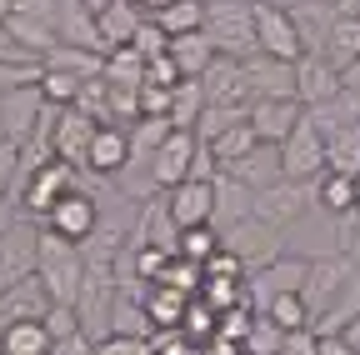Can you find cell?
<instances>
[{
	"label": "cell",
	"mask_w": 360,
	"mask_h": 355,
	"mask_svg": "<svg viewBox=\"0 0 360 355\" xmlns=\"http://www.w3.org/2000/svg\"><path fill=\"white\" fill-rule=\"evenodd\" d=\"M45 355H96V340L75 325V330H65L60 340H51V350H45Z\"/></svg>",
	"instance_id": "obj_43"
},
{
	"label": "cell",
	"mask_w": 360,
	"mask_h": 355,
	"mask_svg": "<svg viewBox=\"0 0 360 355\" xmlns=\"http://www.w3.org/2000/svg\"><path fill=\"white\" fill-rule=\"evenodd\" d=\"M45 350H51L45 321H11V325H0V355H45Z\"/></svg>",
	"instance_id": "obj_28"
},
{
	"label": "cell",
	"mask_w": 360,
	"mask_h": 355,
	"mask_svg": "<svg viewBox=\"0 0 360 355\" xmlns=\"http://www.w3.org/2000/svg\"><path fill=\"white\" fill-rule=\"evenodd\" d=\"M35 75H40V60H0V96L35 85Z\"/></svg>",
	"instance_id": "obj_40"
},
{
	"label": "cell",
	"mask_w": 360,
	"mask_h": 355,
	"mask_svg": "<svg viewBox=\"0 0 360 355\" xmlns=\"http://www.w3.org/2000/svg\"><path fill=\"white\" fill-rule=\"evenodd\" d=\"M305 205H310V181H270V186L255 191L250 215L260 220V226L285 231V226H295V220L305 215Z\"/></svg>",
	"instance_id": "obj_7"
},
{
	"label": "cell",
	"mask_w": 360,
	"mask_h": 355,
	"mask_svg": "<svg viewBox=\"0 0 360 355\" xmlns=\"http://www.w3.org/2000/svg\"><path fill=\"white\" fill-rule=\"evenodd\" d=\"M255 316H270L281 330H300V325H310L300 295H276V300H265V310H255Z\"/></svg>",
	"instance_id": "obj_38"
},
{
	"label": "cell",
	"mask_w": 360,
	"mask_h": 355,
	"mask_svg": "<svg viewBox=\"0 0 360 355\" xmlns=\"http://www.w3.org/2000/svg\"><path fill=\"white\" fill-rule=\"evenodd\" d=\"M300 101L295 96H265V101H250L245 105V120H250V130H255V141H265V146H281L285 136H290V125L300 120Z\"/></svg>",
	"instance_id": "obj_15"
},
{
	"label": "cell",
	"mask_w": 360,
	"mask_h": 355,
	"mask_svg": "<svg viewBox=\"0 0 360 355\" xmlns=\"http://www.w3.org/2000/svg\"><path fill=\"white\" fill-rule=\"evenodd\" d=\"M130 160V136L120 125H96V136H90V150H85V170L96 175H120Z\"/></svg>",
	"instance_id": "obj_20"
},
{
	"label": "cell",
	"mask_w": 360,
	"mask_h": 355,
	"mask_svg": "<svg viewBox=\"0 0 360 355\" xmlns=\"http://www.w3.org/2000/svg\"><path fill=\"white\" fill-rule=\"evenodd\" d=\"M195 300H205L215 316L220 310H231V305H245V280H225V276H200V290Z\"/></svg>",
	"instance_id": "obj_35"
},
{
	"label": "cell",
	"mask_w": 360,
	"mask_h": 355,
	"mask_svg": "<svg viewBox=\"0 0 360 355\" xmlns=\"http://www.w3.org/2000/svg\"><path fill=\"white\" fill-rule=\"evenodd\" d=\"M205 150H210V160H215V170L220 165H231L236 155H245L250 146H260L255 141V130H250V120H236V125H225V130H215L210 141H200Z\"/></svg>",
	"instance_id": "obj_31"
},
{
	"label": "cell",
	"mask_w": 360,
	"mask_h": 355,
	"mask_svg": "<svg viewBox=\"0 0 360 355\" xmlns=\"http://www.w3.org/2000/svg\"><path fill=\"white\" fill-rule=\"evenodd\" d=\"M330 20H335V6H330V0H300V6H290V25H295V35H300V56H321Z\"/></svg>",
	"instance_id": "obj_21"
},
{
	"label": "cell",
	"mask_w": 360,
	"mask_h": 355,
	"mask_svg": "<svg viewBox=\"0 0 360 355\" xmlns=\"http://www.w3.org/2000/svg\"><path fill=\"white\" fill-rule=\"evenodd\" d=\"M200 355H245V350H240V340H220V335H210V340L200 345Z\"/></svg>",
	"instance_id": "obj_47"
},
{
	"label": "cell",
	"mask_w": 360,
	"mask_h": 355,
	"mask_svg": "<svg viewBox=\"0 0 360 355\" xmlns=\"http://www.w3.org/2000/svg\"><path fill=\"white\" fill-rule=\"evenodd\" d=\"M305 120H310L315 130H321V136H326V130H335V125H350V120H360V96L340 85V91H335L330 101L310 105V110H305Z\"/></svg>",
	"instance_id": "obj_30"
},
{
	"label": "cell",
	"mask_w": 360,
	"mask_h": 355,
	"mask_svg": "<svg viewBox=\"0 0 360 355\" xmlns=\"http://www.w3.org/2000/svg\"><path fill=\"white\" fill-rule=\"evenodd\" d=\"M165 56L175 60V70H180V80H195L210 60H215V46H210V40H205V30H191V35H170L165 40Z\"/></svg>",
	"instance_id": "obj_25"
},
{
	"label": "cell",
	"mask_w": 360,
	"mask_h": 355,
	"mask_svg": "<svg viewBox=\"0 0 360 355\" xmlns=\"http://www.w3.org/2000/svg\"><path fill=\"white\" fill-rule=\"evenodd\" d=\"M40 115H45V101H40L35 85H20V91L0 96V136H6V146H15V150H20V146L35 136Z\"/></svg>",
	"instance_id": "obj_13"
},
{
	"label": "cell",
	"mask_w": 360,
	"mask_h": 355,
	"mask_svg": "<svg viewBox=\"0 0 360 355\" xmlns=\"http://www.w3.org/2000/svg\"><path fill=\"white\" fill-rule=\"evenodd\" d=\"M340 91V70L326 60V56H300L290 60V96L310 110V105H321Z\"/></svg>",
	"instance_id": "obj_14"
},
{
	"label": "cell",
	"mask_w": 360,
	"mask_h": 355,
	"mask_svg": "<svg viewBox=\"0 0 360 355\" xmlns=\"http://www.w3.org/2000/svg\"><path fill=\"white\" fill-rule=\"evenodd\" d=\"M335 335H340V340H345V345H350V350L360 355V316H350V321H345V325H340Z\"/></svg>",
	"instance_id": "obj_48"
},
{
	"label": "cell",
	"mask_w": 360,
	"mask_h": 355,
	"mask_svg": "<svg viewBox=\"0 0 360 355\" xmlns=\"http://www.w3.org/2000/svg\"><path fill=\"white\" fill-rule=\"evenodd\" d=\"M340 85H345V91H355V96H360V56H355L350 65H340Z\"/></svg>",
	"instance_id": "obj_49"
},
{
	"label": "cell",
	"mask_w": 360,
	"mask_h": 355,
	"mask_svg": "<svg viewBox=\"0 0 360 355\" xmlns=\"http://www.w3.org/2000/svg\"><path fill=\"white\" fill-rule=\"evenodd\" d=\"M250 200H255V191L240 186L236 175H225V170L210 175V226L215 231L236 226V220H250Z\"/></svg>",
	"instance_id": "obj_16"
},
{
	"label": "cell",
	"mask_w": 360,
	"mask_h": 355,
	"mask_svg": "<svg viewBox=\"0 0 360 355\" xmlns=\"http://www.w3.org/2000/svg\"><path fill=\"white\" fill-rule=\"evenodd\" d=\"M165 40H170V35H165L155 20H141V30L130 35V46H135V51H141V56L150 60V56H165Z\"/></svg>",
	"instance_id": "obj_42"
},
{
	"label": "cell",
	"mask_w": 360,
	"mask_h": 355,
	"mask_svg": "<svg viewBox=\"0 0 360 355\" xmlns=\"http://www.w3.org/2000/svg\"><path fill=\"white\" fill-rule=\"evenodd\" d=\"M350 316H360V265H355V271L345 276V285L335 290V300L321 310V321H315L310 330H315V335H335V330H340Z\"/></svg>",
	"instance_id": "obj_27"
},
{
	"label": "cell",
	"mask_w": 360,
	"mask_h": 355,
	"mask_svg": "<svg viewBox=\"0 0 360 355\" xmlns=\"http://www.w3.org/2000/svg\"><path fill=\"white\" fill-rule=\"evenodd\" d=\"M310 195L321 200L335 220L355 210V181H350V175H335V170H321V175H315V191H310Z\"/></svg>",
	"instance_id": "obj_33"
},
{
	"label": "cell",
	"mask_w": 360,
	"mask_h": 355,
	"mask_svg": "<svg viewBox=\"0 0 360 355\" xmlns=\"http://www.w3.org/2000/svg\"><path fill=\"white\" fill-rule=\"evenodd\" d=\"M250 6H255V0H250ZM250 20H255V51L260 56H270V60H300V35L290 25V11L255 6Z\"/></svg>",
	"instance_id": "obj_11"
},
{
	"label": "cell",
	"mask_w": 360,
	"mask_h": 355,
	"mask_svg": "<svg viewBox=\"0 0 360 355\" xmlns=\"http://www.w3.org/2000/svg\"><path fill=\"white\" fill-rule=\"evenodd\" d=\"M150 20H155L165 35H191V30L205 25V0H170V6H160Z\"/></svg>",
	"instance_id": "obj_34"
},
{
	"label": "cell",
	"mask_w": 360,
	"mask_h": 355,
	"mask_svg": "<svg viewBox=\"0 0 360 355\" xmlns=\"http://www.w3.org/2000/svg\"><path fill=\"white\" fill-rule=\"evenodd\" d=\"M321 56H326L335 70H340V65H350V60L360 56V15H335V20H330Z\"/></svg>",
	"instance_id": "obj_29"
},
{
	"label": "cell",
	"mask_w": 360,
	"mask_h": 355,
	"mask_svg": "<svg viewBox=\"0 0 360 355\" xmlns=\"http://www.w3.org/2000/svg\"><path fill=\"white\" fill-rule=\"evenodd\" d=\"M96 355H155L150 350V335H101L96 340Z\"/></svg>",
	"instance_id": "obj_41"
},
{
	"label": "cell",
	"mask_w": 360,
	"mask_h": 355,
	"mask_svg": "<svg viewBox=\"0 0 360 355\" xmlns=\"http://www.w3.org/2000/svg\"><path fill=\"white\" fill-rule=\"evenodd\" d=\"M350 181H355V210H360V175H350Z\"/></svg>",
	"instance_id": "obj_53"
},
{
	"label": "cell",
	"mask_w": 360,
	"mask_h": 355,
	"mask_svg": "<svg viewBox=\"0 0 360 355\" xmlns=\"http://www.w3.org/2000/svg\"><path fill=\"white\" fill-rule=\"evenodd\" d=\"M240 75H245V96L250 101H265V96H290V60H270V56H245L240 60ZM245 101V105H250Z\"/></svg>",
	"instance_id": "obj_18"
},
{
	"label": "cell",
	"mask_w": 360,
	"mask_h": 355,
	"mask_svg": "<svg viewBox=\"0 0 360 355\" xmlns=\"http://www.w3.org/2000/svg\"><path fill=\"white\" fill-rule=\"evenodd\" d=\"M281 340H285V330L270 321V316H250V330H245L240 350H245V355H276Z\"/></svg>",
	"instance_id": "obj_36"
},
{
	"label": "cell",
	"mask_w": 360,
	"mask_h": 355,
	"mask_svg": "<svg viewBox=\"0 0 360 355\" xmlns=\"http://www.w3.org/2000/svg\"><path fill=\"white\" fill-rule=\"evenodd\" d=\"M326 170H335V175H360V120L326 130Z\"/></svg>",
	"instance_id": "obj_26"
},
{
	"label": "cell",
	"mask_w": 360,
	"mask_h": 355,
	"mask_svg": "<svg viewBox=\"0 0 360 355\" xmlns=\"http://www.w3.org/2000/svg\"><path fill=\"white\" fill-rule=\"evenodd\" d=\"M276 355H315V330H310V325L285 330V340H281V350H276Z\"/></svg>",
	"instance_id": "obj_45"
},
{
	"label": "cell",
	"mask_w": 360,
	"mask_h": 355,
	"mask_svg": "<svg viewBox=\"0 0 360 355\" xmlns=\"http://www.w3.org/2000/svg\"><path fill=\"white\" fill-rule=\"evenodd\" d=\"M315 355H355L340 335H315Z\"/></svg>",
	"instance_id": "obj_46"
},
{
	"label": "cell",
	"mask_w": 360,
	"mask_h": 355,
	"mask_svg": "<svg viewBox=\"0 0 360 355\" xmlns=\"http://www.w3.org/2000/svg\"><path fill=\"white\" fill-rule=\"evenodd\" d=\"M276 155H281V181H315L326 170V136L305 120V110L290 125V136L276 146Z\"/></svg>",
	"instance_id": "obj_4"
},
{
	"label": "cell",
	"mask_w": 360,
	"mask_h": 355,
	"mask_svg": "<svg viewBox=\"0 0 360 355\" xmlns=\"http://www.w3.org/2000/svg\"><path fill=\"white\" fill-rule=\"evenodd\" d=\"M215 245H220V231H215V226H186V231L175 235V255H180V260H195V265H200Z\"/></svg>",
	"instance_id": "obj_37"
},
{
	"label": "cell",
	"mask_w": 360,
	"mask_h": 355,
	"mask_svg": "<svg viewBox=\"0 0 360 355\" xmlns=\"http://www.w3.org/2000/svg\"><path fill=\"white\" fill-rule=\"evenodd\" d=\"M200 110H205V91H200V80H175L170 85V125L175 130H195V120H200Z\"/></svg>",
	"instance_id": "obj_32"
},
{
	"label": "cell",
	"mask_w": 360,
	"mask_h": 355,
	"mask_svg": "<svg viewBox=\"0 0 360 355\" xmlns=\"http://www.w3.org/2000/svg\"><path fill=\"white\" fill-rule=\"evenodd\" d=\"M186 290H175V285H165V280H155V285H146V295H141V310H146V321H150V330H180V316H186Z\"/></svg>",
	"instance_id": "obj_23"
},
{
	"label": "cell",
	"mask_w": 360,
	"mask_h": 355,
	"mask_svg": "<svg viewBox=\"0 0 360 355\" xmlns=\"http://www.w3.org/2000/svg\"><path fill=\"white\" fill-rule=\"evenodd\" d=\"M65 191H75V165H65L60 155H51V160L30 165V170L20 175V186H15L20 210H25V215H35V226L45 220V210H51Z\"/></svg>",
	"instance_id": "obj_3"
},
{
	"label": "cell",
	"mask_w": 360,
	"mask_h": 355,
	"mask_svg": "<svg viewBox=\"0 0 360 355\" xmlns=\"http://www.w3.org/2000/svg\"><path fill=\"white\" fill-rule=\"evenodd\" d=\"M130 6H135V11H141V15H155L160 6H170V0H130Z\"/></svg>",
	"instance_id": "obj_50"
},
{
	"label": "cell",
	"mask_w": 360,
	"mask_h": 355,
	"mask_svg": "<svg viewBox=\"0 0 360 355\" xmlns=\"http://www.w3.org/2000/svg\"><path fill=\"white\" fill-rule=\"evenodd\" d=\"M45 310H51V290L40 285V276H25L15 285L0 290V325H11V321H40Z\"/></svg>",
	"instance_id": "obj_19"
},
{
	"label": "cell",
	"mask_w": 360,
	"mask_h": 355,
	"mask_svg": "<svg viewBox=\"0 0 360 355\" xmlns=\"http://www.w3.org/2000/svg\"><path fill=\"white\" fill-rule=\"evenodd\" d=\"M35 240H40L35 220H15L11 231H0V290L35 276Z\"/></svg>",
	"instance_id": "obj_12"
},
{
	"label": "cell",
	"mask_w": 360,
	"mask_h": 355,
	"mask_svg": "<svg viewBox=\"0 0 360 355\" xmlns=\"http://www.w3.org/2000/svg\"><path fill=\"white\" fill-rule=\"evenodd\" d=\"M15 186H20V150L0 146V195H15Z\"/></svg>",
	"instance_id": "obj_44"
},
{
	"label": "cell",
	"mask_w": 360,
	"mask_h": 355,
	"mask_svg": "<svg viewBox=\"0 0 360 355\" xmlns=\"http://www.w3.org/2000/svg\"><path fill=\"white\" fill-rule=\"evenodd\" d=\"M355 271L350 265V255H305V280H300V305H305V316H310V325L321 321V310L335 300V290L345 285V276Z\"/></svg>",
	"instance_id": "obj_6"
},
{
	"label": "cell",
	"mask_w": 360,
	"mask_h": 355,
	"mask_svg": "<svg viewBox=\"0 0 360 355\" xmlns=\"http://www.w3.org/2000/svg\"><path fill=\"white\" fill-rule=\"evenodd\" d=\"M195 150H200V141L191 136V130H170V136L150 150V160H146V175H150V186L155 191H170V186H180L191 175V160H195Z\"/></svg>",
	"instance_id": "obj_8"
},
{
	"label": "cell",
	"mask_w": 360,
	"mask_h": 355,
	"mask_svg": "<svg viewBox=\"0 0 360 355\" xmlns=\"http://www.w3.org/2000/svg\"><path fill=\"white\" fill-rule=\"evenodd\" d=\"M141 11L130 0H110V6L96 15V35H101V51H115V46H130V35L141 30Z\"/></svg>",
	"instance_id": "obj_24"
},
{
	"label": "cell",
	"mask_w": 360,
	"mask_h": 355,
	"mask_svg": "<svg viewBox=\"0 0 360 355\" xmlns=\"http://www.w3.org/2000/svg\"><path fill=\"white\" fill-rule=\"evenodd\" d=\"M165 215H170V226L175 231H186V226H210V181H180L165 191Z\"/></svg>",
	"instance_id": "obj_17"
},
{
	"label": "cell",
	"mask_w": 360,
	"mask_h": 355,
	"mask_svg": "<svg viewBox=\"0 0 360 355\" xmlns=\"http://www.w3.org/2000/svg\"><path fill=\"white\" fill-rule=\"evenodd\" d=\"M45 231H56L60 240H70V245H85L90 235L101 231V200L90 195V191H65L51 210H45V220H40Z\"/></svg>",
	"instance_id": "obj_5"
},
{
	"label": "cell",
	"mask_w": 360,
	"mask_h": 355,
	"mask_svg": "<svg viewBox=\"0 0 360 355\" xmlns=\"http://www.w3.org/2000/svg\"><path fill=\"white\" fill-rule=\"evenodd\" d=\"M355 260H360V245H355Z\"/></svg>",
	"instance_id": "obj_54"
},
{
	"label": "cell",
	"mask_w": 360,
	"mask_h": 355,
	"mask_svg": "<svg viewBox=\"0 0 360 355\" xmlns=\"http://www.w3.org/2000/svg\"><path fill=\"white\" fill-rule=\"evenodd\" d=\"M255 6H276V11H290V6H300V0H255Z\"/></svg>",
	"instance_id": "obj_51"
},
{
	"label": "cell",
	"mask_w": 360,
	"mask_h": 355,
	"mask_svg": "<svg viewBox=\"0 0 360 355\" xmlns=\"http://www.w3.org/2000/svg\"><path fill=\"white\" fill-rule=\"evenodd\" d=\"M225 175H236L240 186H250V191H260V186H270V181H281V155H276V146H250L245 155H236L231 165H220Z\"/></svg>",
	"instance_id": "obj_22"
},
{
	"label": "cell",
	"mask_w": 360,
	"mask_h": 355,
	"mask_svg": "<svg viewBox=\"0 0 360 355\" xmlns=\"http://www.w3.org/2000/svg\"><path fill=\"white\" fill-rule=\"evenodd\" d=\"M160 280H165V285H175V290H186V295H195V290H200V265H195V260L170 255V265L160 271Z\"/></svg>",
	"instance_id": "obj_39"
},
{
	"label": "cell",
	"mask_w": 360,
	"mask_h": 355,
	"mask_svg": "<svg viewBox=\"0 0 360 355\" xmlns=\"http://www.w3.org/2000/svg\"><path fill=\"white\" fill-rule=\"evenodd\" d=\"M35 276H40L45 290H51V305H75V290H80V280H85V250L40 226V240H35Z\"/></svg>",
	"instance_id": "obj_1"
},
{
	"label": "cell",
	"mask_w": 360,
	"mask_h": 355,
	"mask_svg": "<svg viewBox=\"0 0 360 355\" xmlns=\"http://www.w3.org/2000/svg\"><path fill=\"white\" fill-rule=\"evenodd\" d=\"M220 245L231 250V255H240L245 276H250L255 265H265V260H276V255H281V231H276V226H260V220L250 215V220H236V226H225V231H220Z\"/></svg>",
	"instance_id": "obj_9"
},
{
	"label": "cell",
	"mask_w": 360,
	"mask_h": 355,
	"mask_svg": "<svg viewBox=\"0 0 360 355\" xmlns=\"http://www.w3.org/2000/svg\"><path fill=\"white\" fill-rule=\"evenodd\" d=\"M80 6H85V11H90V15H101V11H105V6H110V0H80Z\"/></svg>",
	"instance_id": "obj_52"
},
{
	"label": "cell",
	"mask_w": 360,
	"mask_h": 355,
	"mask_svg": "<svg viewBox=\"0 0 360 355\" xmlns=\"http://www.w3.org/2000/svg\"><path fill=\"white\" fill-rule=\"evenodd\" d=\"M90 136H96V120L75 105H56L51 110V155H60L65 165L85 170V150H90Z\"/></svg>",
	"instance_id": "obj_10"
},
{
	"label": "cell",
	"mask_w": 360,
	"mask_h": 355,
	"mask_svg": "<svg viewBox=\"0 0 360 355\" xmlns=\"http://www.w3.org/2000/svg\"><path fill=\"white\" fill-rule=\"evenodd\" d=\"M250 0H205V40L215 46V56L245 60L255 56V20H250Z\"/></svg>",
	"instance_id": "obj_2"
}]
</instances>
